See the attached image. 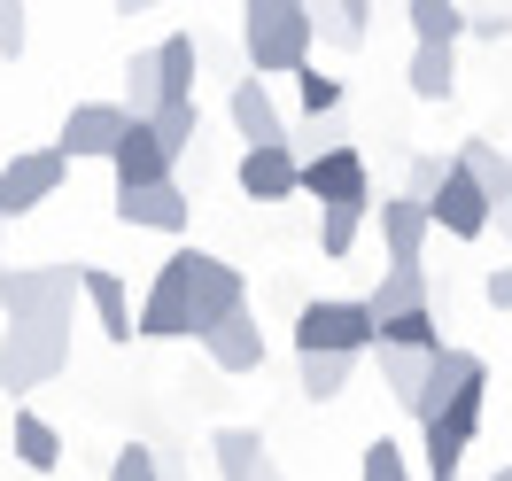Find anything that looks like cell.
Listing matches in <instances>:
<instances>
[{
  "mask_svg": "<svg viewBox=\"0 0 512 481\" xmlns=\"http://www.w3.org/2000/svg\"><path fill=\"white\" fill-rule=\"evenodd\" d=\"M357 225H365V210H357V202H334V210H319V257H350L357 249Z\"/></svg>",
  "mask_w": 512,
  "mask_h": 481,
  "instance_id": "f1b7e54d",
  "label": "cell"
},
{
  "mask_svg": "<svg viewBox=\"0 0 512 481\" xmlns=\"http://www.w3.org/2000/svg\"><path fill=\"white\" fill-rule=\"evenodd\" d=\"M381 241H388V264H419V249H427V202L388 194L381 202Z\"/></svg>",
  "mask_w": 512,
  "mask_h": 481,
  "instance_id": "d6986e66",
  "label": "cell"
},
{
  "mask_svg": "<svg viewBox=\"0 0 512 481\" xmlns=\"http://www.w3.org/2000/svg\"><path fill=\"white\" fill-rule=\"evenodd\" d=\"M78 295L94 303V319H101L109 342H132V295H125L117 272H94V264H86V272H78Z\"/></svg>",
  "mask_w": 512,
  "mask_h": 481,
  "instance_id": "ffe728a7",
  "label": "cell"
},
{
  "mask_svg": "<svg viewBox=\"0 0 512 481\" xmlns=\"http://www.w3.org/2000/svg\"><path fill=\"white\" fill-rule=\"evenodd\" d=\"M443 179H450V156H412V202H435V194H443Z\"/></svg>",
  "mask_w": 512,
  "mask_h": 481,
  "instance_id": "836d02e7",
  "label": "cell"
},
{
  "mask_svg": "<svg viewBox=\"0 0 512 481\" xmlns=\"http://www.w3.org/2000/svg\"><path fill=\"white\" fill-rule=\"evenodd\" d=\"M70 303H78V264H8L0 272L8 326H70Z\"/></svg>",
  "mask_w": 512,
  "mask_h": 481,
  "instance_id": "7a4b0ae2",
  "label": "cell"
},
{
  "mask_svg": "<svg viewBox=\"0 0 512 481\" xmlns=\"http://www.w3.org/2000/svg\"><path fill=\"white\" fill-rule=\"evenodd\" d=\"M481 295H489V311H512V264H497V272L481 280Z\"/></svg>",
  "mask_w": 512,
  "mask_h": 481,
  "instance_id": "8d00e7d4",
  "label": "cell"
},
{
  "mask_svg": "<svg viewBox=\"0 0 512 481\" xmlns=\"http://www.w3.org/2000/svg\"><path fill=\"white\" fill-rule=\"evenodd\" d=\"M109 481H163L156 450H148V443H125L117 458H109Z\"/></svg>",
  "mask_w": 512,
  "mask_h": 481,
  "instance_id": "d6a6232c",
  "label": "cell"
},
{
  "mask_svg": "<svg viewBox=\"0 0 512 481\" xmlns=\"http://www.w3.org/2000/svg\"><path fill=\"white\" fill-rule=\"evenodd\" d=\"M194 63H202V47H194V32H171L156 47V101H187L194 94Z\"/></svg>",
  "mask_w": 512,
  "mask_h": 481,
  "instance_id": "603a6c76",
  "label": "cell"
},
{
  "mask_svg": "<svg viewBox=\"0 0 512 481\" xmlns=\"http://www.w3.org/2000/svg\"><path fill=\"white\" fill-rule=\"evenodd\" d=\"M117 218L140 225V233H187V194H179V179L132 187V194H117Z\"/></svg>",
  "mask_w": 512,
  "mask_h": 481,
  "instance_id": "9a60e30c",
  "label": "cell"
},
{
  "mask_svg": "<svg viewBox=\"0 0 512 481\" xmlns=\"http://www.w3.org/2000/svg\"><path fill=\"white\" fill-rule=\"evenodd\" d=\"M63 171H70V163L55 156V148H32V156H8V163H0V225H8V218H24V210H39L47 194L63 187Z\"/></svg>",
  "mask_w": 512,
  "mask_h": 481,
  "instance_id": "ba28073f",
  "label": "cell"
},
{
  "mask_svg": "<svg viewBox=\"0 0 512 481\" xmlns=\"http://www.w3.org/2000/svg\"><path fill=\"white\" fill-rule=\"evenodd\" d=\"M109 171H117V194H132V187H163V179H171V156L156 148V132H148V125H125V140H117Z\"/></svg>",
  "mask_w": 512,
  "mask_h": 481,
  "instance_id": "2e32d148",
  "label": "cell"
},
{
  "mask_svg": "<svg viewBox=\"0 0 512 481\" xmlns=\"http://www.w3.org/2000/svg\"><path fill=\"white\" fill-rule=\"evenodd\" d=\"M373 357H381L388 396H396V404L412 412V404H419V388H427V357H435V350H373Z\"/></svg>",
  "mask_w": 512,
  "mask_h": 481,
  "instance_id": "484cf974",
  "label": "cell"
},
{
  "mask_svg": "<svg viewBox=\"0 0 512 481\" xmlns=\"http://www.w3.org/2000/svg\"><path fill=\"white\" fill-rule=\"evenodd\" d=\"M357 303H365V319H373V326H388V319H404V311H427L435 288H427V272H419V264H388L381 288L357 295Z\"/></svg>",
  "mask_w": 512,
  "mask_h": 481,
  "instance_id": "5bb4252c",
  "label": "cell"
},
{
  "mask_svg": "<svg viewBox=\"0 0 512 481\" xmlns=\"http://www.w3.org/2000/svg\"><path fill=\"white\" fill-rule=\"evenodd\" d=\"M373 350V319L357 295H326L295 311V357H365Z\"/></svg>",
  "mask_w": 512,
  "mask_h": 481,
  "instance_id": "277c9868",
  "label": "cell"
},
{
  "mask_svg": "<svg viewBox=\"0 0 512 481\" xmlns=\"http://www.w3.org/2000/svg\"><path fill=\"white\" fill-rule=\"evenodd\" d=\"M233 179H241L249 202H288L295 179H303V156H295V140L288 148H249V156L233 163Z\"/></svg>",
  "mask_w": 512,
  "mask_h": 481,
  "instance_id": "7c38bea8",
  "label": "cell"
},
{
  "mask_svg": "<svg viewBox=\"0 0 512 481\" xmlns=\"http://www.w3.org/2000/svg\"><path fill=\"white\" fill-rule=\"evenodd\" d=\"M233 132L249 140V148H288V117L272 109V86L264 78H233Z\"/></svg>",
  "mask_w": 512,
  "mask_h": 481,
  "instance_id": "4fadbf2b",
  "label": "cell"
},
{
  "mask_svg": "<svg viewBox=\"0 0 512 481\" xmlns=\"http://www.w3.org/2000/svg\"><path fill=\"white\" fill-rule=\"evenodd\" d=\"M210 450H218V481H288L264 458V435H256V427H218Z\"/></svg>",
  "mask_w": 512,
  "mask_h": 481,
  "instance_id": "e0dca14e",
  "label": "cell"
},
{
  "mask_svg": "<svg viewBox=\"0 0 512 481\" xmlns=\"http://www.w3.org/2000/svg\"><path fill=\"white\" fill-rule=\"evenodd\" d=\"M373 350H443V334H435V303L427 311H404V319L373 326Z\"/></svg>",
  "mask_w": 512,
  "mask_h": 481,
  "instance_id": "4316f807",
  "label": "cell"
},
{
  "mask_svg": "<svg viewBox=\"0 0 512 481\" xmlns=\"http://www.w3.org/2000/svg\"><path fill=\"white\" fill-rule=\"evenodd\" d=\"M404 24H412L419 47H458V39H466V8H458V0H412Z\"/></svg>",
  "mask_w": 512,
  "mask_h": 481,
  "instance_id": "cb8c5ba5",
  "label": "cell"
},
{
  "mask_svg": "<svg viewBox=\"0 0 512 481\" xmlns=\"http://www.w3.org/2000/svg\"><path fill=\"white\" fill-rule=\"evenodd\" d=\"M481 419H489V373H474V381L458 388L443 412L419 427V450H427V481H458V466H466V443L481 435Z\"/></svg>",
  "mask_w": 512,
  "mask_h": 481,
  "instance_id": "3957f363",
  "label": "cell"
},
{
  "mask_svg": "<svg viewBox=\"0 0 512 481\" xmlns=\"http://www.w3.org/2000/svg\"><path fill=\"white\" fill-rule=\"evenodd\" d=\"M458 171L489 194V210H505V202H512V156L497 148V140H466V148H458Z\"/></svg>",
  "mask_w": 512,
  "mask_h": 481,
  "instance_id": "7402d4cb",
  "label": "cell"
},
{
  "mask_svg": "<svg viewBox=\"0 0 512 481\" xmlns=\"http://www.w3.org/2000/svg\"><path fill=\"white\" fill-rule=\"evenodd\" d=\"M295 101H303L311 117H334V109H342V78H326L319 63H303L295 70Z\"/></svg>",
  "mask_w": 512,
  "mask_h": 481,
  "instance_id": "4dcf8cb0",
  "label": "cell"
},
{
  "mask_svg": "<svg viewBox=\"0 0 512 481\" xmlns=\"http://www.w3.org/2000/svg\"><path fill=\"white\" fill-rule=\"evenodd\" d=\"M233 311H249V280H241L225 257H202V264H194V311H187V334L202 342V334H210V326H225Z\"/></svg>",
  "mask_w": 512,
  "mask_h": 481,
  "instance_id": "9c48e42d",
  "label": "cell"
},
{
  "mask_svg": "<svg viewBox=\"0 0 512 481\" xmlns=\"http://www.w3.org/2000/svg\"><path fill=\"white\" fill-rule=\"evenodd\" d=\"M202 350H210V365H218V373H256V365H264V326H256L249 311H233L225 326H210V334H202Z\"/></svg>",
  "mask_w": 512,
  "mask_h": 481,
  "instance_id": "ac0fdd59",
  "label": "cell"
},
{
  "mask_svg": "<svg viewBox=\"0 0 512 481\" xmlns=\"http://www.w3.org/2000/svg\"><path fill=\"white\" fill-rule=\"evenodd\" d=\"M8 443H16V466H32V474H55V466H63V427L39 419V412L8 419Z\"/></svg>",
  "mask_w": 512,
  "mask_h": 481,
  "instance_id": "44dd1931",
  "label": "cell"
},
{
  "mask_svg": "<svg viewBox=\"0 0 512 481\" xmlns=\"http://www.w3.org/2000/svg\"><path fill=\"white\" fill-rule=\"evenodd\" d=\"M125 109H117V101H78V109H70L63 117V140H55V156L63 163H78V156H117V140H125Z\"/></svg>",
  "mask_w": 512,
  "mask_h": 481,
  "instance_id": "30bf717a",
  "label": "cell"
},
{
  "mask_svg": "<svg viewBox=\"0 0 512 481\" xmlns=\"http://www.w3.org/2000/svg\"><path fill=\"white\" fill-rule=\"evenodd\" d=\"M0 55H24V8L0 0Z\"/></svg>",
  "mask_w": 512,
  "mask_h": 481,
  "instance_id": "d590c367",
  "label": "cell"
},
{
  "mask_svg": "<svg viewBox=\"0 0 512 481\" xmlns=\"http://www.w3.org/2000/svg\"><path fill=\"white\" fill-rule=\"evenodd\" d=\"M70 365V326H8L0 334V388H47Z\"/></svg>",
  "mask_w": 512,
  "mask_h": 481,
  "instance_id": "8992f818",
  "label": "cell"
},
{
  "mask_svg": "<svg viewBox=\"0 0 512 481\" xmlns=\"http://www.w3.org/2000/svg\"><path fill=\"white\" fill-rule=\"evenodd\" d=\"M194 264H202V249L163 257V272L148 280V295H140V319H132V334H148V342H179V334H187V311H194Z\"/></svg>",
  "mask_w": 512,
  "mask_h": 481,
  "instance_id": "5b68a950",
  "label": "cell"
},
{
  "mask_svg": "<svg viewBox=\"0 0 512 481\" xmlns=\"http://www.w3.org/2000/svg\"><path fill=\"white\" fill-rule=\"evenodd\" d=\"M350 373H357V357H295V381H303L311 404H334L350 388Z\"/></svg>",
  "mask_w": 512,
  "mask_h": 481,
  "instance_id": "83f0119b",
  "label": "cell"
},
{
  "mask_svg": "<svg viewBox=\"0 0 512 481\" xmlns=\"http://www.w3.org/2000/svg\"><path fill=\"white\" fill-rule=\"evenodd\" d=\"M412 94L419 101H450L458 94V55H450V47H412Z\"/></svg>",
  "mask_w": 512,
  "mask_h": 481,
  "instance_id": "d4e9b609",
  "label": "cell"
},
{
  "mask_svg": "<svg viewBox=\"0 0 512 481\" xmlns=\"http://www.w3.org/2000/svg\"><path fill=\"white\" fill-rule=\"evenodd\" d=\"M489 225H505V241H512V202H505V210H497V218H489Z\"/></svg>",
  "mask_w": 512,
  "mask_h": 481,
  "instance_id": "74e56055",
  "label": "cell"
},
{
  "mask_svg": "<svg viewBox=\"0 0 512 481\" xmlns=\"http://www.w3.org/2000/svg\"><path fill=\"white\" fill-rule=\"evenodd\" d=\"M466 32L474 39H512V8H466Z\"/></svg>",
  "mask_w": 512,
  "mask_h": 481,
  "instance_id": "e575fe53",
  "label": "cell"
},
{
  "mask_svg": "<svg viewBox=\"0 0 512 481\" xmlns=\"http://www.w3.org/2000/svg\"><path fill=\"white\" fill-rule=\"evenodd\" d=\"M365 0H342V8H311V24H319V39H334V47H357L365 39Z\"/></svg>",
  "mask_w": 512,
  "mask_h": 481,
  "instance_id": "f546056e",
  "label": "cell"
},
{
  "mask_svg": "<svg viewBox=\"0 0 512 481\" xmlns=\"http://www.w3.org/2000/svg\"><path fill=\"white\" fill-rule=\"evenodd\" d=\"M489 481H512V458H505V466H497V474H489Z\"/></svg>",
  "mask_w": 512,
  "mask_h": 481,
  "instance_id": "f35d334b",
  "label": "cell"
},
{
  "mask_svg": "<svg viewBox=\"0 0 512 481\" xmlns=\"http://www.w3.org/2000/svg\"><path fill=\"white\" fill-rule=\"evenodd\" d=\"M295 194H319V210H334V202L373 210V171H365V156H357V148H319V156H303Z\"/></svg>",
  "mask_w": 512,
  "mask_h": 481,
  "instance_id": "52a82bcc",
  "label": "cell"
},
{
  "mask_svg": "<svg viewBox=\"0 0 512 481\" xmlns=\"http://www.w3.org/2000/svg\"><path fill=\"white\" fill-rule=\"evenodd\" d=\"M357 481H412V458H404V443H365V458H357Z\"/></svg>",
  "mask_w": 512,
  "mask_h": 481,
  "instance_id": "1f68e13d",
  "label": "cell"
},
{
  "mask_svg": "<svg viewBox=\"0 0 512 481\" xmlns=\"http://www.w3.org/2000/svg\"><path fill=\"white\" fill-rule=\"evenodd\" d=\"M489 218H497V210H489V194H481L474 179L458 171V156H450V179H443V194L427 202V225H443L450 241H481V233H489Z\"/></svg>",
  "mask_w": 512,
  "mask_h": 481,
  "instance_id": "8fae6325",
  "label": "cell"
},
{
  "mask_svg": "<svg viewBox=\"0 0 512 481\" xmlns=\"http://www.w3.org/2000/svg\"><path fill=\"white\" fill-rule=\"evenodd\" d=\"M311 8L303 0H249L241 8V47H249V78H280V70H303L311 63Z\"/></svg>",
  "mask_w": 512,
  "mask_h": 481,
  "instance_id": "6da1fadb",
  "label": "cell"
}]
</instances>
